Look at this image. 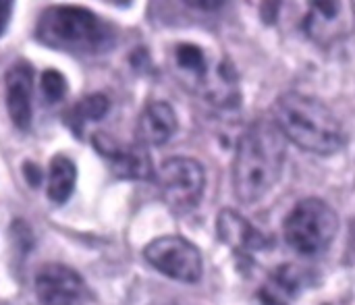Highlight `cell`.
<instances>
[{"label":"cell","mask_w":355,"mask_h":305,"mask_svg":"<svg viewBox=\"0 0 355 305\" xmlns=\"http://www.w3.org/2000/svg\"><path fill=\"white\" fill-rule=\"evenodd\" d=\"M287 158V139L272 119L252 123L233 158V191L241 204H256L279 183Z\"/></svg>","instance_id":"cell-1"},{"label":"cell","mask_w":355,"mask_h":305,"mask_svg":"<svg viewBox=\"0 0 355 305\" xmlns=\"http://www.w3.org/2000/svg\"><path fill=\"white\" fill-rule=\"evenodd\" d=\"M272 121L287 141L316 156H333L347 143L337 114L318 98L302 92L281 94L272 108Z\"/></svg>","instance_id":"cell-2"},{"label":"cell","mask_w":355,"mask_h":305,"mask_svg":"<svg viewBox=\"0 0 355 305\" xmlns=\"http://www.w3.org/2000/svg\"><path fill=\"white\" fill-rule=\"evenodd\" d=\"M173 62L183 83L214 108L233 110L241 104L239 75L227 56L212 58L202 46L185 42L175 46Z\"/></svg>","instance_id":"cell-3"},{"label":"cell","mask_w":355,"mask_h":305,"mask_svg":"<svg viewBox=\"0 0 355 305\" xmlns=\"http://www.w3.org/2000/svg\"><path fill=\"white\" fill-rule=\"evenodd\" d=\"M37 40L54 50L75 54H98L112 46L114 31L98 15L81 6H50L42 12Z\"/></svg>","instance_id":"cell-4"},{"label":"cell","mask_w":355,"mask_h":305,"mask_svg":"<svg viewBox=\"0 0 355 305\" xmlns=\"http://www.w3.org/2000/svg\"><path fill=\"white\" fill-rule=\"evenodd\" d=\"M285 241L302 256H316L333 243L339 231V216L331 204L306 198L285 218Z\"/></svg>","instance_id":"cell-5"},{"label":"cell","mask_w":355,"mask_h":305,"mask_svg":"<svg viewBox=\"0 0 355 305\" xmlns=\"http://www.w3.org/2000/svg\"><path fill=\"white\" fill-rule=\"evenodd\" d=\"M144 258L160 274L179 283H198L204 272L200 250L177 235H164L150 241L144 250Z\"/></svg>","instance_id":"cell-6"},{"label":"cell","mask_w":355,"mask_h":305,"mask_svg":"<svg viewBox=\"0 0 355 305\" xmlns=\"http://www.w3.org/2000/svg\"><path fill=\"white\" fill-rule=\"evenodd\" d=\"M154 179L158 181L162 195L175 208H193L206 187V173L204 166L187 156L166 158Z\"/></svg>","instance_id":"cell-7"},{"label":"cell","mask_w":355,"mask_h":305,"mask_svg":"<svg viewBox=\"0 0 355 305\" xmlns=\"http://www.w3.org/2000/svg\"><path fill=\"white\" fill-rule=\"evenodd\" d=\"M355 29V4L345 0L312 2L304 17L306 35L320 48L345 42Z\"/></svg>","instance_id":"cell-8"},{"label":"cell","mask_w":355,"mask_h":305,"mask_svg":"<svg viewBox=\"0 0 355 305\" xmlns=\"http://www.w3.org/2000/svg\"><path fill=\"white\" fill-rule=\"evenodd\" d=\"M33 285L42 305H77L85 293L83 279L64 264H46Z\"/></svg>","instance_id":"cell-9"},{"label":"cell","mask_w":355,"mask_h":305,"mask_svg":"<svg viewBox=\"0 0 355 305\" xmlns=\"http://www.w3.org/2000/svg\"><path fill=\"white\" fill-rule=\"evenodd\" d=\"M96 150L110 162L112 171L121 179H154L156 171L152 166V158L146 152V146H119L106 135L94 137Z\"/></svg>","instance_id":"cell-10"},{"label":"cell","mask_w":355,"mask_h":305,"mask_svg":"<svg viewBox=\"0 0 355 305\" xmlns=\"http://www.w3.org/2000/svg\"><path fill=\"white\" fill-rule=\"evenodd\" d=\"M6 108L15 127L21 131L31 125V94H33V71L25 62H17L6 71Z\"/></svg>","instance_id":"cell-11"},{"label":"cell","mask_w":355,"mask_h":305,"mask_svg":"<svg viewBox=\"0 0 355 305\" xmlns=\"http://www.w3.org/2000/svg\"><path fill=\"white\" fill-rule=\"evenodd\" d=\"M216 231L220 241H225L233 252L248 256L268 247V239L241 214L235 210H223L216 218Z\"/></svg>","instance_id":"cell-12"},{"label":"cell","mask_w":355,"mask_h":305,"mask_svg":"<svg viewBox=\"0 0 355 305\" xmlns=\"http://www.w3.org/2000/svg\"><path fill=\"white\" fill-rule=\"evenodd\" d=\"M179 121L171 104L150 102L137 121V137L141 146H164L177 133Z\"/></svg>","instance_id":"cell-13"},{"label":"cell","mask_w":355,"mask_h":305,"mask_svg":"<svg viewBox=\"0 0 355 305\" xmlns=\"http://www.w3.org/2000/svg\"><path fill=\"white\" fill-rule=\"evenodd\" d=\"M75 181H77V168L73 160L67 156H54L48 171V185H46L48 198L54 204H64L75 189Z\"/></svg>","instance_id":"cell-14"},{"label":"cell","mask_w":355,"mask_h":305,"mask_svg":"<svg viewBox=\"0 0 355 305\" xmlns=\"http://www.w3.org/2000/svg\"><path fill=\"white\" fill-rule=\"evenodd\" d=\"M297 293V279L289 266H281L260 289L262 305H289Z\"/></svg>","instance_id":"cell-15"},{"label":"cell","mask_w":355,"mask_h":305,"mask_svg":"<svg viewBox=\"0 0 355 305\" xmlns=\"http://www.w3.org/2000/svg\"><path fill=\"white\" fill-rule=\"evenodd\" d=\"M110 108V102L104 94H92V96H85L81 102H77L64 116V123L79 135L81 129L85 127V123H92V121H100Z\"/></svg>","instance_id":"cell-16"},{"label":"cell","mask_w":355,"mask_h":305,"mask_svg":"<svg viewBox=\"0 0 355 305\" xmlns=\"http://www.w3.org/2000/svg\"><path fill=\"white\" fill-rule=\"evenodd\" d=\"M42 92H44L48 102H58L64 96V92H67L64 77L58 71H54V69L44 71V75H42Z\"/></svg>","instance_id":"cell-17"},{"label":"cell","mask_w":355,"mask_h":305,"mask_svg":"<svg viewBox=\"0 0 355 305\" xmlns=\"http://www.w3.org/2000/svg\"><path fill=\"white\" fill-rule=\"evenodd\" d=\"M10 15H12V2H4L0 0V35L4 33V29L10 23Z\"/></svg>","instance_id":"cell-18"},{"label":"cell","mask_w":355,"mask_h":305,"mask_svg":"<svg viewBox=\"0 0 355 305\" xmlns=\"http://www.w3.org/2000/svg\"><path fill=\"white\" fill-rule=\"evenodd\" d=\"M23 173H25V179H27V183H29V185H37V183L42 181V173H40V168H37L35 164H31V162H25Z\"/></svg>","instance_id":"cell-19"},{"label":"cell","mask_w":355,"mask_h":305,"mask_svg":"<svg viewBox=\"0 0 355 305\" xmlns=\"http://www.w3.org/2000/svg\"><path fill=\"white\" fill-rule=\"evenodd\" d=\"M352 245H354V250H355V220H354V225H352Z\"/></svg>","instance_id":"cell-20"}]
</instances>
